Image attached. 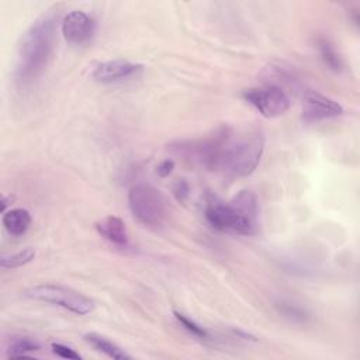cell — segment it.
<instances>
[{"label":"cell","mask_w":360,"mask_h":360,"mask_svg":"<svg viewBox=\"0 0 360 360\" xmlns=\"http://www.w3.org/2000/svg\"><path fill=\"white\" fill-rule=\"evenodd\" d=\"M58 22L53 15H42L24 32L15 63V80L21 86L35 82L46 69L56 45Z\"/></svg>","instance_id":"obj_1"},{"label":"cell","mask_w":360,"mask_h":360,"mask_svg":"<svg viewBox=\"0 0 360 360\" xmlns=\"http://www.w3.org/2000/svg\"><path fill=\"white\" fill-rule=\"evenodd\" d=\"M264 150L263 134L246 132L235 135L232 132L221 162L219 172L229 179H240L252 174L257 167Z\"/></svg>","instance_id":"obj_2"},{"label":"cell","mask_w":360,"mask_h":360,"mask_svg":"<svg viewBox=\"0 0 360 360\" xmlns=\"http://www.w3.org/2000/svg\"><path fill=\"white\" fill-rule=\"evenodd\" d=\"M128 207L134 218L149 228L163 226L170 215L165 194L148 183H138L129 188Z\"/></svg>","instance_id":"obj_3"},{"label":"cell","mask_w":360,"mask_h":360,"mask_svg":"<svg viewBox=\"0 0 360 360\" xmlns=\"http://www.w3.org/2000/svg\"><path fill=\"white\" fill-rule=\"evenodd\" d=\"M204 217L212 228L238 235H253L259 225L257 219L245 214L233 201L224 202L215 197L207 201Z\"/></svg>","instance_id":"obj_4"},{"label":"cell","mask_w":360,"mask_h":360,"mask_svg":"<svg viewBox=\"0 0 360 360\" xmlns=\"http://www.w3.org/2000/svg\"><path fill=\"white\" fill-rule=\"evenodd\" d=\"M24 295L35 301L62 307L76 315H87L93 312L96 307L94 301L90 297L79 292L77 290L52 283L32 285L24 290Z\"/></svg>","instance_id":"obj_5"},{"label":"cell","mask_w":360,"mask_h":360,"mask_svg":"<svg viewBox=\"0 0 360 360\" xmlns=\"http://www.w3.org/2000/svg\"><path fill=\"white\" fill-rule=\"evenodd\" d=\"M242 97L266 118H276L285 114L291 104L288 94L281 87L273 84L248 89L242 93Z\"/></svg>","instance_id":"obj_6"},{"label":"cell","mask_w":360,"mask_h":360,"mask_svg":"<svg viewBox=\"0 0 360 360\" xmlns=\"http://www.w3.org/2000/svg\"><path fill=\"white\" fill-rule=\"evenodd\" d=\"M343 114V107L336 100L316 91H308L302 98L301 117L305 122H318Z\"/></svg>","instance_id":"obj_7"},{"label":"cell","mask_w":360,"mask_h":360,"mask_svg":"<svg viewBox=\"0 0 360 360\" xmlns=\"http://www.w3.org/2000/svg\"><path fill=\"white\" fill-rule=\"evenodd\" d=\"M143 73V65L135 63L127 59H112L98 63L91 77L98 83H117L124 80L136 79Z\"/></svg>","instance_id":"obj_8"},{"label":"cell","mask_w":360,"mask_h":360,"mask_svg":"<svg viewBox=\"0 0 360 360\" xmlns=\"http://www.w3.org/2000/svg\"><path fill=\"white\" fill-rule=\"evenodd\" d=\"M60 32L69 44L83 45L93 37L94 21L87 13L73 10L63 17L60 22Z\"/></svg>","instance_id":"obj_9"},{"label":"cell","mask_w":360,"mask_h":360,"mask_svg":"<svg viewBox=\"0 0 360 360\" xmlns=\"http://www.w3.org/2000/svg\"><path fill=\"white\" fill-rule=\"evenodd\" d=\"M96 231L111 245L117 248H125L129 243L128 229L125 222L115 215H107L96 222Z\"/></svg>","instance_id":"obj_10"},{"label":"cell","mask_w":360,"mask_h":360,"mask_svg":"<svg viewBox=\"0 0 360 360\" xmlns=\"http://www.w3.org/2000/svg\"><path fill=\"white\" fill-rule=\"evenodd\" d=\"M31 214L25 208H11L1 217L3 226L13 236L24 235L31 225Z\"/></svg>","instance_id":"obj_11"},{"label":"cell","mask_w":360,"mask_h":360,"mask_svg":"<svg viewBox=\"0 0 360 360\" xmlns=\"http://www.w3.org/2000/svg\"><path fill=\"white\" fill-rule=\"evenodd\" d=\"M84 340L94 347L96 350L104 353L105 356L114 359V360H129L131 354H128L122 347H120L117 343H114L112 340L107 339L103 335L94 333V332H89L84 335Z\"/></svg>","instance_id":"obj_12"},{"label":"cell","mask_w":360,"mask_h":360,"mask_svg":"<svg viewBox=\"0 0 360 360\" xmlns=\"http://www.w3.org/2000/svg\"><path fill=\"white\" fill-rule=\"evenodd\" d=\"M274 307L277 312L291 323L305 325L311 319V314L308 312V309L295 301H291L287 298H278L274 301Z\"/></svg>","instance_id":"obj_13"},{"label":"cell","mask_w":360,"mask_h":360,"mask_svg":"<svg viewBox=\"0 0 360 360\" xmlns=\"http://www.w3.org/2000/svg\"><path fill=\"white\" fill-rule=\"evenodd\" d=\"M316 46H318V52L321 55L322 62L333 72H340L343 69V60L342 56L339 55V52L336 51L335 45L326 38V37H321L316 41Z\"/></svg>","instance_id":"obj_14"},{"label":"cell","mask_w":360,"mask_h":360,"mask_svg":"<svg viewBox=\"0 0 360 360\" xmlns=\"http://www.w3.org/2000/svg\"><path fill=\"white\" fill-rule=\"evenodd\" d=\"M41 349L39 343L28 336H17L13 338L8 349H7V356L8 357H24L30 353L38 352Z\"/></svg>","instance_id":"obj_15"},{"label":"cell","mask_w":360,"mask_h":360,"mask_svg":"<svg viewBox=\"0 0 360 360\" xmlns=\"http://www.w3.org/2000/svg\"><path fill=\"white\" fill-rule=\"evenodd\" d=\"M34 257H35V249L24 248V249H21L18 252L1 256L0 266L4 270H7V269H17V267H21V266L32 262Z\"/></svg>","instance_id":"obj_16"},{"label":"cell","mask_w":360,"mask_h":360,"mask_svg":"<svg viewBox=\"0 0 360 360\" xmlns=\"http://www.w3.org/2000/svg\"><path fill=\"white\" fill-rule=\"evenodd\" d=\"M173 315L176 318V321L193 336L201 339V340H212V332L207 328H204L202 325H200L198 322H195L194 319L188 318L187 315L179 312V311H173Z\"/></svg>","instance_id":"obj_17"},{"label":"cell","mask_w":360,"mask_h":360,"mask_svg":"<svg viewBox=\"0 0 360 360\" xmlns=\"http://www.w3.org/2000/svg\"><path fill=\"white\" fill-rule=\"evenodd\" d=\"M51 349H52V352L56 356H59L62 359H68V360H79V359H82V356L75 349H72L70 346H66L63 343H59V342L51 343Z\"/></svg>","instance_id":"obj_18"},{"label":"cell","mask_w":360,"mask_h":360,"mask_svg":"<svg viewBox=\"0 0 360 360\" xmlns=\"http://www.w3.org/2000/svg\"><path fill=\"white\" fill-rule=\"evenodd\" d=\"M173 195L180 202H184L188 198V195H190V186H188V183L184 179H180V180H177L173 184Z\"/></svg>","instance_id":"obj_19"},{"label":"cell","mask_w":360,"mask_h":360,"mask_svg":"<svg viewBox=\"0 0 360 360\" xmlns=\"http://www.w3.org/2000/svg\"><path fill=\"white\" fill-rule=\"evenodd\" d=\"M174 169V162L172 159H165L159 163V166L156 167V173L160 176V177H167Z\"/></svg>","instance_id":"obj_20"}]
</instances>
